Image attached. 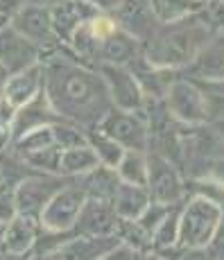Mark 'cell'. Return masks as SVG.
<instances>
[{"mask_svg":"<svg viewBox=\"0 0 224 260\" xmlns=\"http://www.w3.org/2000/svg\"><path fill=\"white\" fill-rule=\"evenodd\" d=\"M5 231H7V222L0 219V249H3V240H5Z\"/></svg>","mask_w":224,"mask_h":260,"instance_id":"cell-37","label":"cell"},{"mask_svg":"<svg viewBox=\"0 0 224 260\" xmlns=\"http://www.w3.org/2000/svg\"><path fill=\"white\" fill-rule=\"evenodd\" d=\"M199 14L213 34H224V0H206Z\"/></svg>","mask_w":224,"mask_h":260,"instance_id":"cell-29","label":"cell"},{"mask_svg":"<svg viewBox=\"0 0 224 260\" xmlns=\"http://www.w3.org/2000/svg\"><path fill=\"white\" fill-rule=\"evenodd\" d=\"M120 181L145 186L147 181V156L143 149H124L120 163L116 166Z\"/></svg>","mask_w":224,"mask_h":260,"instance_id":"cell-23","label":"cell"},{"mask_svg":"<svg viewBox=\"0 0 224 260\" xmlns=\"http://www.w3.org/2000/svg\"><path fill=\"white\" fill-rule=\"evenodd\" d=\"M111 16L116 18L118 27H122L124 32H129L141 43L145 41L149 34L154 32V27L158 25L149 0H122L120 7Z\"/></svg>","mask_w":224,"mask_h":260,"instance_id":"cell-15","label":"cell"},{"mask_svg":"<svg viewBox=\"0 0 224 260\" xmlns=\"http://www.w3.org/2000/svg\"><path fill=\"white\" fill-rule=\"evenodd\" d=\"M116 224L118 215L109 199L86 197L82 204V211L77 215L75 229H77V233H86V236H113Z\"/></svg>","mask_w":224,"mask_h":260,"instance_id":"cell-14","label":"cell"},{"mask_svg":"<svg viewBox=\"0 0 224 260\" xmlns=\"http://www.w3.org/2000/svg\"><path fill=\"white\" fill-rule=\"evenodd\" d=\"M27 5V0H0V21L9 23Z\"/></svg>","mask_w":224,"mask_h":260,"instance_id":"cell-32","label":"cell"},{"mask_svg":"<svg viewBox=\"0 0 224 260\" xmlns=\"http://www.w3.org/2000/svg\"><path fill=\"white\" fill-rule=\"evenodd\" d=\"M29 5H37V7H46V9H52L57 7L59 3H63V0H27Z\"/></svg>","mask_w":224,"mask_h":260,"instance_id":"cell-35","label":"cell"},{"mask_svg":"<svg viewBox=\"0 0 224 260\" xmlns=\"http://www.w3.org/2000/svg\"><path fill=\"white\" fill-rule=\"evenodd\" d=\"M149 192L145 186H136V183L120 181L116 194L111 197V206L118 217L122 219H136L145 208L149 206Z\"/></svg>","mask_w":224,"mask_h":260,"instance_id":"cell-19","label":"cell"},{"mask_svg":"<svg viewBox=\"0 0 224 260\" xmlns=\"http://www.w3.org/2000/svg\"><path fill=\"white\" fill-rule=\"evenodd\" d=\"M3 122H5V118H0V132H3Z\"/></svg>","mask_w":224,"mask_h":260,"instance_id":"cell-39","label":"cell"},{"mask_svg":"<svg viewBox=\"0 0 224 260\" xmlns=\"http://www.w3.org/2000/svg\"><path fill=\"white\" fill-rule=\"evenodd\" d=\"M166 104L170 118L179 120L183 124H199L204 120H208L206 100H204V93L195 79L193 82L174 79L170 91L166 95Z\"/></svg>","mask_w":224,"mask_h":260,"instance_id":"cell-9","label":"cell"},{"mask_svg":"<svg viewBox=\"0 0 224 260\" xmlns=\"http://www.w3.org/2000/svg\"><path fill=\"white\" fill-rule=\"evenodd\" d=\"M41 50L29 39H25L12 25H0V63L7 68V73H16L23 68L39 63Z\"/></svg>","mask_w":224,"mask_h":260,"instance_id":"cell-13","label":"cell"},{"mask_svg":"<svg viewBox=\"0 0 224 260\" xmlns=\"http://www.w3.org/2000/svg\"><path fill=\"white\" fill-rule=\"evenodd\" d=\"M95 14H98V9L91 7L86 0H63L57 7L50 9V21H52V29L59 41L68 43L75 27L82 21H86V18L95 16Z\"/></svg>","mask_w":224,"mask_h":260,"instance_id":"cell-17","label":"cell"},{"mask_svg":"<svg viewBox=\"0 0 224 260\" xmlns=\"http://www.w3.org/2000/svg\"><path fill=\"white\" fill-rule=\"evenodd\" d=\"M12 27H16L25 39L34 43L39 50H54L57 43H61L57 39L52 29V21H50V9L37 7V5H25L21 12L9 21Z\"/></svg>","mask_w":224,"mask_h":260,"instance_id":"cell-11","label":"cell"},{"mask_svg":"<svg viewBox=\"0 0 224 260\" xmlns=\"http://www.w3.org/2000/svg\"><path fill=\"white\" fill-rule=\"evenodd\" d=\"M61 154L63 149L59 147L57 143L48 145V147H41L37 152L25 154V163H27L32 170H39V172H57L61 174Z\"/></svg>","mask_w":224,"mask_h":260,"instance_id":"cell-26","label":"cell"},{"mask_svg":"<svg viewBox=\"0 0 224 260\" xmlns=\"http://www.w3.org/2000/svg\"><path fill=\"white\" fill-rule=\"evenodd\" d=\"M52 127V136L54 143L59 145L61 149H71V147H79V145H86V132H84L79 124L68 122V120L59 118L57 122L50 124Z\"/></svg>","mask_w":224,"mask_h":260,"instance_id":"cell-27","label":"cell"},{"mask_svg":"<svg viewBox=\"0 0 224 260\" xmlns=\"http://www.w3.org/2000/svg\"><path fill=\"white\" fill-rule=\"evenodd\" d=\"M211 37L213 29L199 12L172 23H158L143 41V59L158 68H188Z\"/></svg>","mask_w":224,"mask_h":260,"instance_id":"cell-2","label":"cell"},{"mask_svg":"<svg viewBox=\"0 0 224 260\" xmlns=\"http://www.w3.org/2000/svg\"><path fill=\"white\" fill-rule=\"evenodd\" d=\"M86 141L93 147V152L98 154V158H100V163H102V166L116 168L118 163H120V158L124 154V147L118 141H113L111 136L102 134L100 129H88V132H86Z\"/></svg>","mask_w":224,"mask_h":260,"instance_id":"cell-25","label":"cell"},{"mask_svg":"<svg viewBox=\"0 0 224 260\" xmlns=\"http://www.w3.org/2000/svg\"><path fill=\"white\" fill-rule=\"evenodd\" d=\"M43 68V93L59 118L84 129H95L113 107L98 68L63 54H52Z\"/></svg>","mask_w":224,"mask_h":260,"instance_id":"cell-1","label":"cell"},{"mask_svg":"<svg viewBox=\"0 0 224 260\" xmlns=\"http://www.w3.org/2000/svg\"><path fill=\"white\" fill-rule=\"evenodd\" d=\"M143 54V46L138 39H134L129 32H124L122 27H118L113 34H109L98 48V57L95 63H122V66H129L134 63L138 57Z\"/></svg>","mask_w":224,"mask_h":260,"instance_id":"cell-16","label":"cell"},{"mask_svg":"<svg viewBox=\"0 0 224 260\" xmlns=\"http://www.w3.org/2000/svg\"><path fill=\"white\" fill-rule=\"evenodd\" d=\"M7 77H9L7 68L0 63V102H3V91H5V82H7Z\"/></svg>","mask_w":224,"mask_h":260,"instance_id":"cell-36","label":"cell"},{"mask_svg":"<svg viewBox=\"0 0 224 260\" xmlns=\"http://www.w3.org/2000/svg\"><path fill=\"white\" fill-rule=\"evenodd\" d=\"M208 251V256L211 258H224V213L220 217V224H217V229L213 231L211 240H208V244L204 247Z\"/></svg>","mask_w":224,"mask_h":260,"instance_id":"cell-31","label":"cell"},{"mask_svg":"<svg viewBox=\"0 0 224 260\" xmlns=\"http://www.w3.org/2000/svg\"><path fill=\"white\" fill-rule=\"evenodd\" d=\"M179 215L181 213H170L163 217V222L156 226V231L152 233V247L156 244V249H168L177 244L179 238Z\"/></svg>","mask_w":224,"mask_h":260,"instance_id":"cell-28","label":"cell"},{"mask_svg":"<svg viewBox=\"0 0 224 260\" xmlns=\"http://www.w3.org/2000/svg\"><path fill=\"white\" fill-rule=\"evenodd\" d=\"M95 129L118 141L124 149H143L145 152L149 145V129L141 111H124V109L111 107Z\"/></svg>","mask_w":224,"mask_h":260,"instance_id":"cell-4","label":"cell"},{"mask_svg":"<svg viewBox=\"0 0 224 260\" xmlns=\"http://www.w3.org/2000/svg\"><path fill=\"white\" fill-rule=\"evenodd\" d=\"M84 199H86V192L82 186H61L48 199V204L39 215L41 226L48 231H71V229H75Z\"/></svg>","mask_w":224,"mask_h":260,"instance_id":"cell-8","label":"cell"},{"mask_svg":"<svg viewBox=\"0 0 224 260\" xmlns=\"http://www.w3.org/2000/svg\"><path fill=\"white\" fill-rule=\"evenodd\" d=\"M57 120H59L57 111L52 109V104H50L48 95L43 93V86H41V91L34 95L32 100H27L23 107H18L16 111L12 113V118H9V122H7V132H9V136H12V141H16L23 134L32 132V129H37V127L52 124V122H57Z\"/></svg>","mask_w":224,"mask_h":260,"instance_id":"cell-12","label":"cell"},{"mask_svg":"<svg viewBox=\"0 0 224 260\" xmlns=\"http://www.w3.org/2000/svg\"><path fill=\"white\" fill-rule=\"evenodd\" d=\"M98 73L102 75L107 84L109 98L113 107L124 109V111H143L145 109V95L141 91L136 75L129 66L122 63H98Z\"/></svg>","mask_w":224,"mask_h":260,"instance_id":"cell-6","label":"cell"},{"mask_svg":"<svg viewBox=\"0 0 224 260\" xmlns=\"http://www.w3.org/2000/svg\"><path fill=\"white\" fill-rule=\"evenodd\" d=\"M193 77L206 82H222L224 79V34H213L199 54L188 66Z\"/></svg>","mask_w":224,"mask_h":260,"instance_id":"cell-18","label":"cell"},{"mask_svg":"<svg viewBox=\"0 0 224 260\" xmlns=\"http://www.w3.org/2000/svg\"><path fill=\"white\" fill-rule=\"evenodd\" d=\"M217 179H220V181L224 183V163H222V168L217 170Z\"/></svg>","mask_w":224,"mask_h":260,"instance_id":"cell-38","label":"cell"},{"mask_svg":"<svg viewBox=\"0 0 224 260\" xmlns=\"http://www.w3.org/2000/svg\"><path fill=\"white\" fill-rule=\"evenodd\" d=\"M43 86V68L41 63H32V66L16 71L7 77L3 91V102H0V111H3L5 122H9L12 113L18 107H23L27 100H32L34 95L41 91Z\"/></svg>","mask_w":224,"mask_h":260,"instance_id":"cell-10","label":"cell"},{"mask_svg":"<svg viewBox=\"0 0 224 260\" xmlns=\"http://www.w3.org/2000/svg\"><path fill=\"white\" fill-rule=\"evenodd\" d=\"M61 186H66L63 174L57 172H32L27 179H23L18 183V188L14 190V202H16L18 215H27V217L37 219L41 215L43 206L48 204V199L52 197Z\"/></svg>","mask_w":224,"mask_h":260,"instance_id":"cell-5","label":"cell"},{"mask_svg":"<svg viewBox=\"0 0 224 260\" xmlns=\"http://www.w3.org/2000/svg\"><path fill=\"white\" fill-rule=\"evenodd\" d=\"M149 3H152V12L158 23L179 21L204 7L202 0H149Z\"/></svg>","mask_w":224,"mask_h":260,"instance_id":"cell-24","label":"cell"},{"mask_svg":"<svg viewBox=\"0 0 224 260\" xmlns=\"http://www.w3.org/2000/svg\"><path fill=\"white\" fill-rule=\"evenodd\" d=\"M18 215L16 202H14V192H0V219L9 222Z\"/></svg>","mask_w":224,"mask_h":260,"instance_id":"cell-33","label":"cell"},{"mask_svg":"<svg viewBox=\"0 0 224 260\" xmlns=\"http://www.w3.org/2000/svg\"><path fill=\"white\" fill-rule=\"evenodd\" d=\"M220 217L222 208L217 204H213L202 194H195L183 208V213L179 215V238L174 247L186 249V251L204 249L220 224Z\"/></svg>","mask_w":224,"mask_h":260,"instance_id":"cell-3","label":"cell"},{"mask_svg":"<svg viewBox=\"0 0 224 260\" xmlns=\"http://www.w3.org/2000/svg\"><path fill=\"white\" fill-rule=\"evenodd\" d=\"M91 7H95L98 12H102V14H113L118 7H120V3L122 0H86Z\"/></svg>","mask_w":224,"mask_h":260,"instance_id":"cell-34","label":"cell"},{"mask_svg":"<svg viewBox=\"0 0 224 260\" xmlns=\"http://www.w3.org/2000/svg\"><path fill=\"white\" fill-rule=\"evenodd\" d=\"M202 3H206V0H202Z\"/></svg>","mask_w":224,"mask_h":260,"instance_id":"cell-40","label":"cell"},{"mask_svg":"<svg viewBox=\"0 0 224 260\" xmlns=\"http://www.w3.org/2000/svg\"><path fill=\"white\" fill-rule=\"evenodd\" d=\"M195 188H197V194L211 199L213 204L224 208V183L220 179H199V181H195Z\"/></svg>","mask_w":224,"mask_h":260,"instance_id":"cell-30","label":"cell"},{"mask_svg":"<svg viewBox=\"0 0 224 260\" xmlns=\"http://www.w3.org/2000/svg\"><path fill=\"white\" fill-rule=\"evenodd\" d=\"M118 186H120V177H118L116 168H109L100 163L91 172L82 174V188L86 197H98V199H109L116 194Z\"/></svg>","mask_w":224,"mask_h":260,"instance_id":"cell-21","label":"cell"},{"mask_svg":"<svg viewBox=\"0 0 224 260\" xmlns=\"http://www.w3.org/2000/svg\"><path fill=\"white\" fill-rule=\"evenodd\" d=\"M37 236H39V226H37V222H34V217L16 215L14 219L7 222L3 249L9 253H27L29 249H32Z\"/></svg>","mask_w":224,"mask_h":260,"instance_id":"cell-20","label":"cell"},{"mask_svg":"<svg viewBox=\"0 0 224 260\" xmlns=\"http://www.w3.org/2000/svg\"><path fill=\"white\" fill-rule=\"evenodd\" d=\"M145 188L152 202L166 204V206H172L183 197V179L166 154L154 152L147 156Z\"/></svg>","mask_w":224,"mask_h":260,"instance_id":"cell-7","label":"cell"},{"mask_svg":"<svg viewBox=\"0 0 224 260\" xmlns=\"http://www.w3.org/2000/svg\"><path fill=\"white\" fill-rule=\"evenodd\" d=\"M100 166L98 154L93 152L91 145H79V147L63 149L61 154V174L63 177H82Z\"/></svg>","mask_w":224,"mask_h":260,"instance_id":"cell-22","label":"cell"}]
</instances>
